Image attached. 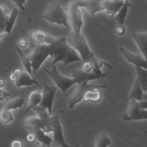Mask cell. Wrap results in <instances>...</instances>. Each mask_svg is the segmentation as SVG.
Wrapping results in <instances>:
<instances>
[{
    "label": "cell",
    "instance_id": "24",
    "mask_svg": "<svg viewBox=\"0 0 147 147\" xmlns=\"http://www.w3.org/2000/svg\"><path fill=\"white\" fill-rule=\"evenodd\" d=\"M16 51H17V53H18L22 63L23 66L25 67L26 70L27 72L30 75V76L32 77V78L35 79L34 77L33 74L32 64H31L30 60L28 59V57H26L24 54L21 48L18 46H16Z\"/></svg>",
    "mask_w": 147,
    "mask_h": 147
},
{
    "label": "cell",
    "instance_id": "20",
    "mask_svg": "<svg viewBox=\"0 0 147 147\" xmlns=\"http://www.w3.org/2000/svg\"><path fill=\"white\" fill-rule=\"evenodd\" d=\"M101 89L95 88L86 91L84 96L83 99L84 102H97L100 101L102 98Z\"/></svg>",
    "mask_w": 147,
    "mask_h": 147
},
{
    "label": "cell",
    "instance_id": "26",
    "mask_svg": "<svg viewBox=\"0 0 147 147\" xmlns=\"http://www.w3.org/2000/svg\"><path fill=\"white\" fill-rule=\"evenodd\" d=\"M131 6H132V4L129 3L128 1H125L124 5L119 10L115 16V20L118 22L119 25H123L127 13L128 7Z\"/></svg>",
    "mask_w": 147,
    "mask_h": 147
},
{
    "label": "cell",
    "instance_id": "30",
    "mask_svg": "<svg viewBox=\"0 0 147 147\" xmlns=\"http://www.w3.org/2000/svg\"><path fill=\"white\" fill-rule=\"evenodd\" d=\"M93 66L92 63L90 61H86L83 63V69L82 70L86 72H90L93 70Z\"/></svg>",
    "mask_w": 147,
    "mask_h": 147
},
{
    "label": "cell",
    "instance_id": "2",
    "mask_svg": "<svg viewBox=\"0 0 147 147\" xmlns=\"http://www.w3.org/2000/svg\"><path fill=\"white\" fill-rule=\"evenodd\" d=\"M50 57L53 60L52 66L59 62H63L65 66L76 61L82 62L76 50L69 45L65 37L55 39L54 47Z\"/></svg>",
    "mask_w": 147,
    "mask_h": 147
},
{
    "label": "cell",
    "instance_id": "14",
    "mask_svg": "<svg viewBox=\"0 0 147 147\" xmlns=\"http://www.w3.org/2000/svg\"><path fill=\"white\" fill-rule=\"evenodd\" d=\"M125 1H102V4L104 10L108 14L110 15L111 18L119 11L124 5Z\"/></svg>",
    "mask_w": 147,
    "mask_h": 147
},
{
    "label": "cell",
    "instance_id": "42",
    "mask_svg": "<svg viewBox=\"0 0 147 147\" xmlns=\"http://www.w3.org/2000/svg\"><path fill=\"white\" fill-rule=\"evenodd\" d=\"M142 101H147V93H144Z\"/></svg>",
    "mask_w": 147,
    "mask_h": 147
},
{
    "label": "cell",
    "instance_id": "9",
    "mask_svg": "<svg viewBox=\"0 0 147 147\" xmlns=\"http://www.w3.org/2000/svg\"><path fill=\"white\" fill-rule=\"evenodd\" d=\"M108 74V72L102 73L101 69L95 68H93L92 71L90 72H86L82 69H73L71 70L72 78L78 80L79 84L88 83L92 80L104 78Z\"/></svg>",
    "mask_w": 147,
    "mask_h": 147
},
{
    "label": "cell",
    "instance_id": "17",
    "mask_svg": "<svg viewBox=\"0 0 147 147\" xmlns=\"http://www.w3.org/2000/svg\"><path fill=\"white\" fill-rule=\"evenodd\" d=\"M15 85L16 87L20 88L22 86H32L34 85H38V82L32 78L27 72H23L18 77L17 80L16 81Z\"/></svg>",
    "mask_w": 147,
    "mask_h": 147
},
{
    "label": "cell",
    "instance_id": "35",
    "mask_svg": "<svg viewBox=\"0 0 147 147\" xmlns=\"http://www.w3.org/2000/svg\"><path fill=\"white\" fill-rule=\"evenodd\" d=\"M27 141L29 142H33L35 141L36 139V135L35 134L33 133L30 132V133L28 134L26 137Z\"/></svg>",
    "mask_w": 147,
    "mask_h": 147
},
{
    "label": "cell",
    "instance_id": "38",
    "mask_svg": "<svg viewBox=\"0 0 147 147\" xmlns=\"http://www.w3.org/2000/svg\"><path fill=\"white\" fill-rule=\"evenodd\" d=\"M18 77H17L14 72L11 73L9 76V79L12 82H15L17 80Z\"/></svg>",
    "mask_w": 147,
    "mask_h": 147
},
{
    "label": "cell",
    "instance_id": "36",
    "mask_svg": "<svg viewBox=\"0 0 147 147\" xmlns=\"http://www.w3.org/2000/svg\"><path fill=\"white\" fill-rule=\"evenodd\" d=\"M137 105L140 109H147V101H142L140 102L137 101Z\"/></svg>",
    "mask_w": 147,
    "mask_h": 147
},
{
    "label": "cell",
    "instance_id": "34",
    "mask_svg": "<svg viewBox=\"0 0 147 147\" xmlns=\"http://www.w3.org/2000/svg\"><path fill=\"white\" fill-rule=\"evenodd\" d=\"M19 47L20 48H26L28 45V41L27 39L25 38H22L18 42Z\"/></svg>",
    "mask_w": 147,
    "mask_h": 147
},
{
    "label": "cell",
    "instance_id": "11",
    "mask_svg": "<svg viewBox=\"0 0 147 147\" xmlns=\"http://www.w3.org/2000/svg\"><path fill=\"white\" fill-rule=\"evenodd\" d=\"M57 87L54 85H48L44 83V89L42 93V99L38 106L46 110L48 109V114L51 116L53 104Z\"/></svg>",
    "mask_w": 147,
    "mask_h": 147
},
{
    "label": "cell",
    "instance_id": "23",
    "mask_svg": "<svg viewBox=\"0 0 147 147\" xmlns=\"http://www.w3.org/2000/svg\"><path fill=\"white\" fill-rule=\"evenodd\" d=\"M135 68L137 72V78L139 80L142 91L144 93H147V70L136 66Z\"/></svg>",
    "mask_w": 147,
    "mask_h": 147
},
{
    "label": "cell",
    "instance_id": "44",
    "mask_svg": "<svg viewBox=\"0 0 147 147\" xmlns=\"http://www.w3.org/2000/svg\"><path fill=\"white\" fill-rule=\"evenodd\" d=\"M75 147H79V146L78 144H77V145H76V146H75Z\"/></svg>",
    "mask_w": 147,
    "mask_h": 147
},
{
    "label": "cell",
    "instance_id": "18",
    "mask_svg": "<svg viewBox=\"0 0 147 147\" xmlns=\"http://www.w3.org/2000/svg\"><path fill=\"white\" fill-rule=\"evenodd\" d=\"M42 99V93L38 90L32 91L29 95L28 98V105L25 113L29 112L31 110L38 106Z\"/></svg>",
    "mask_w": 147,
    "mask_h": 147
},
{
    "label": "cell",
    "instance_id": "39",
    "mask_svg": "<svg viewBox=\"0 0 147 147\" xmlns=\"http://www.w3.org/2000/svg\"><path fill=\"white\" fill-rule=\"evenodd\" d=\"M22 72V70L21 68H17V69H16L14 71V73L17 77H19L20 75L21 74Z\"/></svg>",
    "mask_w": 147,
    "mask_h": 147
},
{
    "label": "cell",
    "instance_id": "10",
    "mask_svg": "<svg viewBox=\"0 0 147 147\" xmlns=\"http://www.w3.org/2000/svg\"><path fill=\"white\" fill-rule=\"evenodd\" d=\"M127 112L124 113L122 116L124 121H139L147 119V110L140 109L137 105V101L132 99L129 102Z\"/></svg>",
    "mask_w": 147,
    "mask_h": 147
},
{
    "label": "cell",
    "instance_id": "21",
    "mask_svg": "<svg viewBox=\"0 0 147 147\" xmlns=\"http://www.w3.org/2000/svg\"><path fill=\"white\" fill-rule=\"evenodd\" d=\"M48 35L46 33L36 27L34 28L31 35L33 41L40 45L46 43Z\"/></svg>",
    "mask_w": 147,
    "mask_h": 147
},
{
    "label": "cell",
    "instance_id": "28",
    "mask_svg": "<svg viewBox=\"0 0 147 147\" xmlns=\"http://www.w3.org/2000/svg\"><path fill=\"white\" fill-rule=\"evenodd\" d=\"M14 117L10 110L2 108L0 110V121L4 123H9L13 121Z\"/></svg>",
    "mask_w": 147,
    "mask_h": 147
},
{
    "label": "cell",
    "instance_id": "3",
    "mask_svg": "<svg viewBox=\"0 0 147 147\" xmlns=\"http://www.w3.org/2000/svg\"><path fill=\"white\" fill-rule=\"evenodd\" d=\"M66 39L69 45L78 52L82 63L90 61L95 57V54L91 51L84 36L81 33H78L72 31L68 34Z\"/></svg>",
    "mask_w": 147,
    "mask_h": 147
},
{
    "label": "cell",
    "instance_id": "8",
    "mask_svg": "<svg viewBox=\"0 0 147 147\" xmlns=\"http://www.w3.org/2000/svg\"><path fill=\"white\" fill-rule=\"evenodd\" d=\"M107 88V86L105 85H98L88 84V83L79 84L76 89L74 91L67 101V103L69 104V108L70 109H73L74 108L75 105L82 101L85 93L88 90L95 88L105 89Z\"/></svg>",
    "mask_w": 147,
    "mask_h": 147
},
{
    "label": "cell",
    "instance_id": "25",
    "mask_svg": "<svg viewBox=\"0 0 147 147\" xmlns=\"http://www.w3.org/2000/svg\"><path fill=\"white\" fill-rule=\"evenodd\" d=\"M25 103V99L23 97L14 98L6 102L3 105V108L8 110H15L18 108H21Z\"/></svg>",
    "mask_w": 147,
    "mask_h": 147
},
{
    "label": "cell",
    "instance_id": "4",
    "mask_svg": "<svg viewBox=\"0 0 147 147\" xmlns=\"http://www.w3.org/2000/svg\"><path fill=\"white\" fill-rule=\"evenodd\" d=\"M42 18L50 23H56L69 27L68 15L63 9L60 3L53 1L49 3L47 6L45 12Z\"/></svg>",
    "mask_w": 147,
    "mask_h": 147
},
{
    "label": "cell",
    "instance_id": "16",
    "mask_svg": "<svg viewBox=\"0 0 147 147\" xmlns=\"http://www.w3.org/2000/svg\"><path fill=\"white\" fill-rule=\"evenodd\" d=\"M131 36L135 41L147 61V33H141L133 32Z\"/></svg>",
    "mask_w": 147,
    "mask_h": 147
},
{
    "label": "cell",
    "instance_id": "43",
    "mask_svg": "<svg viewBox=\"0 0 147 147\" xmlns=\"http://www.w3.org/2000/svg\"><path fill=\"white\" fill-rule=\"evenodd\" d=\"M34 147H48V146H44V145H42V146H40V147L34 146Z\"/></svg>",
    "mask_w": 147,
    "mask_h": 147
},
{
    "label": "cell",
    "instance_id": "7",
    "mask_svg": "<svg viewBox=\"0 0 147 147\" xmlns=\"http://www.w3.org/2000/svg\"><path fill=\"white\" fill-rule=\"evenodd\" d=\"M68 19L70 21L72 31L80 33L84 25L80 7L78 6L76 1H69L67 3Z\"/></svg>",
    "mask_w": 147,
    "mask_h": 147
},
{
    "label": "cell",
    "instance_id": "40",
    "mask_svg": "<svg viewBox=\"0 0 147 147\" xmlns=\"http://www.w3.org/2000/svg\"><path fill=\"white\" fill-rule=\"evenodd\" d=\"M3 33H4V26L0 25V39L3 35Z\"/></svg>",
    "mask_w": 147,
    "mask_h": 147
},
{
    "label": "cell",
    "instance_id": "1",
    "mask_svg": "<svg viewBox=\"0 0 147 147\" xmlns=\"http://www.w3.org/2000/svg\"><path fill=\"white\" fill-rule=\"evenodd\" d=\"M33 110L38 113V117H35L31 126L41 129L47 133L53 132V142L58 143L62 147H69L64 139L63 128L61 127L58 113L53 116H50L46 110L39 106Z\"/></svg>",
    "mask_w": 147,
    "mask_h": 147
},
{
    "label": "cell",
    "instance_id": "32",
    "mask_svg": "<svg viewBox=\"0 0 147 147\" xmlns=\"http://www.w3.org/2000/svg\"><path fill=\"white\" fill-rule=\"evenodd\" d=\"M117 33L120 35H123L126 33V29L123 25H119L116 29Z\"/></svg>",
    "mask_w": 147,
    "mask_h": 147
},
{
    "label": "cell",
    "instance_id": "15",
    "mask_svg": "<svg viewBox=\"0 0 147 147\" xmlns=\"http://www.w3.org/2000/svg\"><path fill=\"white\" fill-rule=\"evenodd\" d=\"M27 128L30 132L35 134L36 139L42 143V145L50 147L51 143L53 142V140L41 129L29 125H27Z\"/></svg>",
    "mask_w": 147,
    "mask_h": 147
},
{
    "label": "cell",
    "instance_id": "37",
    "mask_svg": "<svg viewBox=\"0 0 147 147\" xmlns=\"http://www.w3.org/2000/svg\"><path fill=\"white\" fill-rule=\"evenodd\" d=\"M11 147H23V145L21 141L16 140L12 142Z\"/></svg>",
    "mask_w": 147,
    "mask_h": 147
},
{
    "label": "cell",
    "instance_id": "19",
    "mask_svg": "<svg viewBox=\"0 0 147 147\" xmlns=\"http://www.w3.org/2000/svg\"><path fill=\"white\" fill-rule=\"evenodd\" d=\"M143 95H144V92L142 91L139 80H138V79L136 78L131 93L128 98L127 99V101L134 99L136 100L137 102H142Z\"/></svg>",
    "mask_w": 147,
    "mask_h": 147
},
{
    "label": "cell",
    "instance_id": "27",
    "mask_svg": "<svg viewBox=\"0 0 147 147\" xmlns=\"http://www.w3.org/2000/svg\"><path fill=\"white\" fill-rule=\"evenodd\" d=\"M95 138L96 147H107L111 144V140L105 133H102Z\"/></svg>",
    "mask_w": 147,
    "mask_h": 147
},
{
    "label": "cell",
    "instance_id": "5",
    "mask_svg": "<svg viewBox=\"0 0 147 147\" xmlns=\"http://www.w3.org/2000/svg\"><path fill=\"white\" fill-rule=\"evenodd\" d=\"M55 40V38H53L51 44L38 46L27 56L32 64L33 75L36 74L45 60L51 56L54 47Z\"/></svg>",
    "mask_w": 147,
    "mask_h": 147
},
{
    "label": "cell",
    "instance_id": "22",
    "mask_svg": "<svg viewBox=\"0 0 147 147\" xmlns=\"http://www.w3.org/2000/svg\"><path fill=\"white\" fill-rule=\"evenodd\" d=\"M18 14L17 9L14 8L11 14H9L4 23V33H7L8 35L10 34L17 18Z\"/></svg>",
    "mask_w": 147,
    "mask_h": 147
},
{
    "label": "cell",
    "instance_id": "33",
    "mask_svg": "<svg viewBox=\"0 0 147 147\" xmlns=\"http://www.w3.org/2000/svg\"><path fill=\"white\" fill-rule=\"evenodd\" d=\"M10 94L9 92L4 91L0 88V102L3 101L4 99H7L8 97L10 96Z\"/></svg>",
    "mask_w": 147,
    "mask_h": 147
},
{
    "label": "cell",
    "instance_id": "31",
    "mask_svg": "<svg viewBox=\"0 0 147 147\" xmlns=\"http://www.w3.org/2000/svg\"><path fill=\"white\" fill-rule=\"evenodd\" d=\"M16 6L20 8L22 11H25L26 9L24 6V4L26 2L25 0H14L11 1Z\"/></svg>",
    "mask_w": 147,
    "mask_h": 147
},
{
    "label": "cell",
    "instance_id": "6",
    "mask_svg": "<svg viewBox=\"0 0 147 147\" xmlns=\"http://www.w3.org/2000/svg\"><path fill=\"white\" fill-rule=\"evenodd\" d=\"M43 70L52 79L57 88H59L64 94L74 85L79 84L78 80L74 79L69 78L60 75L55 65L52 66L51 70L45 68H43Z\"/></svg>",
    "mask_w": 147,
    "mask_h": 147
},
{
    "label": "cell",
    "instance_id": "13",
    "mask_svg": "<svg viewBox=\"0 0 147 147\" xmlns=\"http://www.w3.org/2000/svg\"><path fill=\"white\" fill-rule=\"evenodd\" d=\"M119 51L129 62L134 64L136 67H142L147 70V61L140 55L132 54L121 46L119 47Z\"/></svg>",
    "mask_w": 147,
    "mask_h": 147
},
{
    "label": "cell",
    "instance_id": "29",
    "mask_svg": "<svg viewBox=\"0 0 147 147\" xmlns=\"http://www.w3.org/2000/svg\"><path fill=\"white\" fill-rule=\"evenodd\" d=\"M8 10L3 5L0 4V25L4 26V23L9 15Z\"/></svg>",
    "mask_w": 147,
    "mask_h": 147
},
{
    "label": "cell",
    "instance_id": "41",
    "mask_svg": "<svg viewBox=\"0 0 147 147\" xmlns=\"http://www.w3.org/2000/svg\"><path fill=\"white\" fill-rule=\"evenodd\" d=\"M5 85V81L3 79H0V88H3Z\"/></svg>",
    "mask_w": 147,
    "mask_h": 147
},
{
    "label": "cell",
    "instance_id": "12",
    "mask_svg": "<svg viewBox=\"0 0 147 147\" xmlns=\"http://www.w3.org/2000/svg\"><path fill=\"white\" fill-rule=\"evenodd\" d=\"M102 0H76L77 4L80 7H84L87 9L90 14L94 16L95 14L104 11L102 4Z\"/></svg>",
    "mask_w": 147,
    "mask_h": 147
}]
</instances>
